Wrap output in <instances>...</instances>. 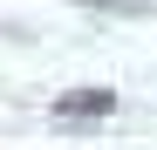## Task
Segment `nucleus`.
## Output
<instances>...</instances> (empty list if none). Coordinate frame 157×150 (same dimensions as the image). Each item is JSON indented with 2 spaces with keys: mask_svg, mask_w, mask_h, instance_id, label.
Returning a JSON list of instances; mask_svg holds the SVG:
<instances>
[{
  "mask_svg": "<svg viewBox=\"0 0 157 150\" xmlns=\"http://www.w3.org/2000/svg\"><path fill=\"white\" fill-rule=\"evenodd\" d=\"M109 109H116V89H75V96L55 103L62 123H75V116H109Z\"/></svg>",
  "mask_w": 157,
  "mask_h": 150,
  "instance_id": "f257e3e1",
  "label": "nucleus"
}]
</instances>
